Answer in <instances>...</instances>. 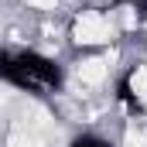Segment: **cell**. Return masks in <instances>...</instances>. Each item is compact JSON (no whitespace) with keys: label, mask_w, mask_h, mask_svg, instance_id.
<instances>
[{"label":"cell","mask_w":147,"mask_h":147,"mask_svg":"<svg viewBox=\"0 0 147 147\" xmlns=\"http://www.w3.org/2000/svg\"><path fill=\"white\" fill-rule=\"evenodd\" d=\"M113 38V24L110 17H103V14H82L79 21H75V41L79 45H103V41H110Z\"/></svg>","instance_id":"obj_1"},{"label":"cell","mask_w":147,"mask_h":147,"mask_svg":"<svg viewBox=\"0 0 147 147\" xmlns=\"http://www.w3.org/2000/svg\"><path fill=\"white\" fill-rule=\"evenodd\" d=\"M79 82H86V86H96V82H103L106 79V62H99V58H89V62H79Z\"/></svg>","instance_id":"obj_2"},{"label":"cell","mask_w":147,"mask_h":147,"mask_svg":"<svg viewBox=\"0 0 147 147\" xmlns=\"http://www.w3.org/2000/svg\"><path fill=\"white\" fill-rule=\"evenodd\" d=\"M10 147H41V137H38L34 127L21 123V127H14V134H10Z\"/></svg>","instance_id":"obj_3"},{"label":"cell","mask_w":147,"mask_h":147,"mask_svg":"<svg viewBox=\"0 0 147 147\" xmlns=\"http://www.w3.org/2000/svg\"><path fill=\"white\" fill-rule=\"evenodd\" d=\"M130 89H134V96H137V99L147 106V69H144V65L130 75Z\"/></svg>","instance_id":"obj_4"},{"label":"cell","mask_w":147,"mask_h":147,"mask_svg":"<svg viewBox=\"0 0 147 147\" xmlns=\"http://www.w3.org/2000/svg\"><path fill=\"white\" fill-rule=\"evenodd\" d=\"M31 7H41V10H48V7H55V0H28Z\"/></svg>","instance_id":"obj_5"}]
</instances>
